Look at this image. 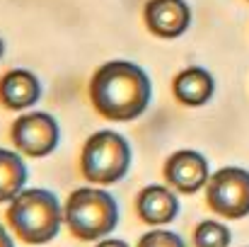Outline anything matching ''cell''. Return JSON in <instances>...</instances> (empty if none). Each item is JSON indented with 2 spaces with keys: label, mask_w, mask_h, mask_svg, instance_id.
Wrapping results in <instances>:
<instances>
[{
  "label": "cell",
  "mask_w": 249,
  "mask_h": 247,
  "mask_svg": "<svg viewBox=\"0 0 249 247\" xmlns=\"http://www.w3.org/2000/svg\"><path fill=\"white\" fill-rule=\"evenodd\" d=\"M89 99L109 121H133L145 114L153 99L150 76L131 61H109L89 80Z\"/></svg>",
  "instance_id": "obj_1"
},
{
  "label": "cell",
  "mask_w": 249,
  "mask_h": 247,
  "mask_svg": "<svg viewBox=\"0 0 249 247\" xmlns=\"http://www.w3.org/2000/svg\"><path fill=\"white\" fill-rule=\"evenodd\" d=\"M7 223L19 240L29 245H46L66 223V211L58 196L44 187H29L7 206Z\"/></svg>",
  "instance_id": "obj_2"
},
{
  "label": "cell",
  "mask_w": 249,
  "mask_h": 247,
  "mask_svg": "<svg viewBox=\"0 0 249 247\" xmlns=\"http://www.w3.org/2000/svg\"><path fill=\"white\" fill-rule=\"evenodd\" d=\"M66 226L78 240H104L119 226V201L102 187H80L66 199Z\"/></svg>",
  "instance_id": "obj_3"
},
{
  "label": "cell",
  "mask_w": 249,
  "mask_h": 247,
  "mask_svg": "<svg viewBox=\"0 0 249 247\" xmlns=\"http://www.w3.org/2000/svg\"><path fill=\"white\" fill-rule=\"evenodd\" d=\"M131 160L133 151L126 136L111 129H102L85 141L80 153V172L94 187H107L121 182L128 174Z\"/></svg>",
  "instance_id": "obj_4"
},
{
  "label": "cell",
  "mask_w": 249,
  "mask_h": 247,
  "mask_svg": "<svg viewBox=\"0 0 249 247\" xmlns=\"http://www.w3.org/2000/svg\"><path fill=\"white\" fill-rule=\"evenodd\" d=\"M206 201L220 218L240 221L249 216V170L235 165L220 167L206 184Z\"/></svg>",
  "instance_id": "obj_5"
},
{
  "label": "cell",
  "mask_w": 249,
  "mask_h": 247,
  "mask_svg": "<svg viewBox=\"0 0 249 247\" xmlns=\"http://www.w3.org/2000/svg\"><path fill=\"white\" fill-rule=\"evenodd\" d=\"M10 136L22 155L46 158L61 143V126L49 112H27L15 119Z\"/></svg>",
  "instance_id": "obj_6"
},
{
  "label": "cell",
  "mask_w": 249,
  "mask_h": 247,
  "mask_svg": "<svg viewBox=\"0 0 249 247\" xmlns=\"http://www.w3.org/2000/svg\"><path fill=\"white\" fill-rule=\"evenodd\" d=\"M165 179L179 194H196L208 184L211 167L203 153L184 148L169 155V160L165 163Z\"/></svg>",
  "instance_id": "obj_7"
},
{
  "label": "cell",
  "mask_w": 249,
  "mask_h": 247,
  "mask_svg": "<svg viewBox=\"0 0 249 247\" xmlns=\"http://www.w3.org/2000/svg\"><path fill=\"white\" fill-rule=\"evenodd\" d=\"M145 24L155 37L177 39L191 24V7L186 0H150L145 5Z\"/></svg>",
  "instance_id": "obj_8"
},
{
  "label": "cell",
  "mask_w": 249,
  "mask_h": 247,
  "mask_svg": "<svg viewBox=\"0 0 249 247\" xmlns=\"http://www.w3.org/2000/svg\"><path fill=\"white\" fill-rule=\"evenodd\" d=\"M181 206L177 194L165 184H148L136 199V213L148 226H167L179 216Z\"/></svg>",
  "instance_id": "obj_9"
},
{
  "label": "cell",
  "mask_w": 249,
  "mask_h": 247,
  "mask_svg": "<svg viewBox=\"0 0 249 247\" xmlns=\"http://www.w3.org/2000/svg\"><path fill=\"white\" fill-rule=\"evenodd\" d=\"M41 95H44L41 82L32 71L15 68V71L5 73L0 80V102L12 112L32 109L41 99Z\"/></svg>",
  "instance_id": "obj_10"
},
{
  "label": "cell",
  "mask_w": 249,
  "mask_h": 247,
  "mask_svg": "<svg viewBox=\"0 0 249 247\" xmlns=\"http://www.w3.org/2000/svg\"><path fill=\"white\" fill-rule=\"evenodd\" d=\"M172 92L184 107H203L215 95V80L206 68L189 66L174 78Z\"/></svg>",
  "instance_id": "obj_11"
},
{
  "label": "cell",
  "mask_w": 249,
  "mask_h": 247,
  "mask_svg": "<svg viewBox=\"0 0 249 247\" xmlns=\"http://www.w3.org/2000/svg\"><path fill=\"white\" fill-rule=\"evenodd\" d=\"M27 177L29 170L24 158L10 148H0V204H10L15 196H19L27 189Z\"/></svg>",
  "instance_id": "obj_12"
},
{
  "label": "cell",
  "mask_w": 249,
  "mask_h": 247,
  "mask_svg": "<svg viewBox=\"0 0 249 247\" xmlns=\"http://www.w3.org/2000/svg\"><path fill=\"white\" fill-rule=\"evenodd\" d=\"M232 233L220 221H201L194 228V245L196 247H230Z\"/></svg>",
  "instance_id": "obj_13"
},
{
  "label": "cell",
  "mask_w": 249,
  "mask_h": 247,
  "mask_svg": "<svg viewBox=\"0 0 249 247\" xmlns=\"http://www.w3.org/2000/svg\"><path fill=\"white\" fill-rule=\"evenodd\" d=\"M138 247H186V243L181 240V235H177V233H172V230L155 228V230L145 233V235L138 240Z\"/></svg>",
  "instance_id": "obj_14"
},
{
  "label": "cell",
  "mask_w": 249,
  "mask_h": 247,
  "mask_svg": "<svg viewBox=\"0 0 249 247\" xmlns=\"http://www.w3.org/2000/svg\"><path fill=\"white\" fill-rule=\"evenodd\" d=\"M94 247H131L126 240H121V238H104V240H99Z\"/></svg>",
  "instance_id": "obj_15"
},
{
  "label": "cell",
  "mask_w": 249,
  "mask_h": 247,
  "mask_svg": "<svg viewBox=\"0 0 249 247\" xmlns=\"http://www.w3.org/2000/svg\"><path fill=\"white\" fill-rule=\"evenodd\" d=\"M0 247H15V240L10 238V233L2 223H0Z\"/></svg>",
  "instance_id": "obj_16"
},
{
  "label": "cell",
  "mask_w": 249,
  "mask_h": 247,
  "mask_svg": "<svg viewBox=\"0 0 249 247\" xmlns=\"http://www.w3.org/2000/svg\"><path fill=\"white\" fill-rule=\"evenodd\" d=\"M2 56H5V41L0 39V58H2Z\"/></svg>",
  "instance_id": "obj_17"
}]
</instances>
